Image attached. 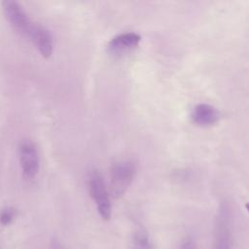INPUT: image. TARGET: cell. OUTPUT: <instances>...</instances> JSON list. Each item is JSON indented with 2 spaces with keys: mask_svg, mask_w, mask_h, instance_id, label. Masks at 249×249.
<instances>
[{
  "mask_svg": "<svg viewBox=\"0 0 249 249\" xmlns=\"http://www.w3.org/2000/svg\"><path fill=\"white\" fill-rule=\"evenodd\" d=\"M213 249H233L231 211L227 203L220 205L214 218Z\"/></svg>",
  "mask_w": 249,
  "mask_h": 249,
  "instance_id": "obj_1",
  "label": "cell"
},
{
  "mask_svg": "<svg viewBox=\"0 0 249 249\" xmlns=\"http://www.w3.org/2000/svg\"><path fill=\"white\" fill-rule=\"evenodd\" d=\"M135 173V164L129 160H121L113 163L110 171V193L113 198H120L126 193Z\"/></svg>",
  "mask_w": 249,
  "mask_h": 249,
  "instance_id": "obj_2",
  "label": "cell"
},
{
  "mask_svg": "<svg viewBox=\"0 0 249 249\" xmlns=\"http://www.w3.org/2000/svg\"><path fill=\"white\" fill-rule=\"evenodd\" d=\"M89 191L91 198L94 200L99 216L108 221L112 215V204L109 192L102 175L98 170L92 169L89 175Z\"/></svg>",
  "mask_w": 249,
  "mask_h": 249,
  "instance_id": "obj_3",
  "label": "cell"
},
{
  "mask_svg": "<svg viewBox=\"0 0 249 249\" xmlns=\"http://www.w3.org/2000/svg\"><path fill=\"white\" fill-rule=\"evenodd\" d=\"M18 159L22 176L25 180L34 179L40 169V158L35 143L23 139L18 146Z\"/></svg>",
  "mask_w": 249,
  "mask_h": 249,
  "instance_id": "obj_4",
  "label": "cell"
},
{
  "mask_svg": "<svg viewBox=\"0 0 249 249\" xmlns=\"http://www.w3.org/2000/svg\"><path fill=\"white\" fill-rule=\"evenodd\" d=\"M2 7L5 17L12 27L20 35L28 37L34 22L31 21L21 5L12 0L2 2Z\"/></svg>",
  "mask_w": 249,
  "mask_h": 249,
  "instance_id": "obj_5",
  "label": "cell"
},
{
  "mask_svg": "<svg viewBox=\"0 0 249 249\" xmlns=\"http://www.w3.org/2000/svg\"><path fill=\"white\" fill-rule=\"evenodd\" d=\"M28 37L44 58H49L52 55L53 50V36L45 26L33 23Z\"/></svg>",
  "mask_w": 249,
  "mask_h": 249,
  "instance_id": "obj_6",
  "label": "cell"
},
{
  "mask_svg": "<svg viewBox=\"0 0 249 249\" xmlns=\"http://www.w3.org/2000/svg\"><path fill=\"white\" fill-rule=\"evenodd\" d=\"M219 118V111L214 106L207 103L196 104L191 113L193 123L199 126H210L216 124Z\"/></svg>",
  "mask_w": 249,
  "mask_h": 249,
  "instance_id": "obj_7",
  "label": "cell"
},
{
  "mask_svg": "<svg viewBox=\"0 0 249 249\" xmlns=\"http://www.w3.org/2000/svg\"><path fill=\"white\" fill-rule=\"evenodd\" d=\"M141 36L136 32H124L118 34L108 43V51L111 53L119 54L126 51H130L138 46Z\"/></svg>",
  "mask_w": 249,
  "mask_h": 249,
  "instance_id": "obj_8",
  "label": "cell"
},
{
  "mask_svg": "<svg viewBox=\"0 0 249 249\" xmlns=\"http://www.w3.org/2000/svg\"><path fill=\"white\" fill-rule=\"evenodd\" d=\"M132 249H150L149 236L144 231H135L132 238Z\"/></svg>",
  "mask_w": 249,
  "mask_h": 249,
  "instance_id": "obj_9",
  "label": "cell"
},
{
  "mask_svg": "<svg viewBox=\"0 0 249 249\" xmlns=\"http://www.w3.org/2000/svg\"><path fill=\"white\" fill-rule=\"evenodd\" d=\"M17 217V210L14 207H5L0 211V225L8 226L14 222Z\"/></svg>",
  "mask_w": 249,
  "mask_h": 249,
  "instance_id": "obj_10",
  "label": "cell"
},
{
  "mask_svg": "<svg viewBox=\"0 0 249 249\" xmlns=\"http://www.w3.org/2000/svg\"><path fill=\"white\" fill-rule=\"evenodd\" d=\"M180 249H197V245L192 237H186L182 241Z\"/></svg>",
  "mask_w": 249,
  "mask_h": 249,
  "instance_id": "obj_11",
  "label": "cell"
}]
</instances>
